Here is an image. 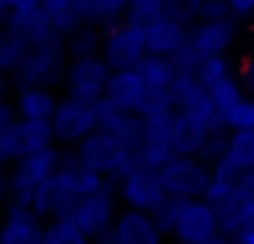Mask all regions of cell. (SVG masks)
Here are the masks:
<instances>
[{
    "instance_id": "obj_43",
    "label": "cell",
    "mask_w": 254,
    "mask_h": 244,
    "mask_svg": "<svg viewBox=\"0 0 254 244\" xmlns=\"http://www.w3.org/2000/svg\"><path fill=\"white\" fill-rule=\"evenodd\" d=\"M10 170L0 167V206H10Z\"/></svg>"
},
{
    "instance_id": "obj_39",
    "label": "cell",
    "mask_w": 254,
    "mask_h": 244,
    "mask_svg": "<svg viewBox=\"0 0 254 244\" xmlns=\"http://www.w3.org/2000/svg\"><path fill=\"white\" fill-rule=\"evenodd\" d=\"M235 19H254V0H225Z\"/></svg>"
},
{
    "instance_id": "obj_38",
    "label": "cell",
    "mask_w": 254,
    "mask_h": 244,
    "mask_svg": "<svg viewBox=\"0 0 254 244\" xmlns=\"http://www.w3.org/2000/svg\"><path fill=\"white\" fill-rule=\"evenodd\" d=\"M232 10L225 0H203V10H199V19H229Z\"/></svg>"
},
{
    "instance_id": "obj_40",
    "label": "cell",
    "mask_w": 254,
    "mask_h": 244,
    "mask_svg": "<svg viewBox=\"0 0 254 244\" xmlns=\"http://www.w3.org/2000/svg\"><path fill=\"white\" fill-rule=\"evenodd\" d=\"M238 199H254V170H242V180H238Z\"/></svg>"
},
{
    "instance_id": "obj_26",
    "label": "cell",
    "mask_w": 254,
    "mask_h": 244,
    "mask_svg": "<svg viewBox=\"0 0 254 244\" xmlns=\"http://www.w3.org/2000/svg\"><path fill=\"white\" fill-rule=\"evenodd\" d=\"M129 19V0H87V23L97 29H110V26Z\"/></svg>"
},
{
    "instance_id": "obj_35",
    "label": "cell",
    "mask_w": 254,
    "mask_h": 244,
    "mask_svg": "<svg viewBox=\"0 0 254 244\" xmlns=\"http://www.w3.org/2000/svg\"><path fill=\"white\" fill-rule=\"evenodd\" d=\"M248 129H254V97H245L225 116V132H248Z\"/></svg>"
},
{
    "instance_id": "obj_20",
    "label": "cell",
    "mask_w": 254,
    "mask_h": 244,
    "mask_svg": "<svg viewBox=\"0 0 254 244\" xmlns=\"http://www.w3.org/2000/svg\"><path fill=\"white\" fill-rule=\"evenodd\" d=\"M42 16L62 39L87 26V0H42Z\"/></svg>"
},
{
    "instance_id": "obj_13",
    "label": "cell",
    "mask_w": 254,
    "mask_h": 244,
    "mask_svg": "<svg viewBox=\"0 0 254 244\" xmlns=\"http://www.w3.org/2000/svg\"><path fill=\"white\" fill-rule=\"evenodd\" d=\"M45 241V219L32 206L10 202L0 215V244H42Z\"/></svg>"
},
{
    "instance_id": "obj_33",
    "label": "cell",
    "mask_w": 254,
    "mask_h": 244,
    "mask_svg": "<svg viewBox=\"0 0 254 244\" xmlns=\"http://www.w3.org/2000/svg\"><path fill=\"white\" fill-rule=\"evenodd\" d=\"M209 97H212V103H216L219 116H222V122H225V116H229L248 94H245L242 81H238V77H232V81H225V84H219V87H212Z\"/></svg>"
},
{
    "instance_id": "obj_32",
    "label": "cell",
    "mask_w": 254,
    "mask_h": 244,
    "mask_svg": "<svg viewBox=\"0 0 254 244\" xmlns=\"http://www.w3.org/2000/svg\"><path fill=\"white\" fill-rule=\"evenodd\" d=\"M19 142H23V154L26 151H45L55 148V132L49 122H19Z\"/></svg>"
},
{
    "instance_id": "obj_25",
    "label": "cell",
    "mask_w": 254,
    "mask_h": 244,
    "mask_svg": "<svg viewBox=\"0 0 254 244\" xmlns=\"http://www.w3.org/2000/svg\"><path fill=\"white\" fill-rule=\"evenodd\" d=\"M138 77L145 81V87H148L151 94H171L174 81H177V71H174L171 58L148 55L142 64H138Z\"/></svg>"
},
{
    "instance_id": "obj_34",
    "label": "cell",
    "mask_w": 254,
    "mask_h": 244,
    "mask_svg": "<svg viewBox=\"0 0 254 244\" xmlns=\"http://www.w3.org/2000/svg\"><path fill=\"white\" fill-rule=\"evenodd\" d=\"M168 16V0H129V19L135 23H151V19Z\"/></svg>"
},
{
    "instance_id": "obj_6",
    "label": "cell",
    "mask_w": 254,
    "mask_h": 244,
    "mask_svg": "<svg viewBox=\"0 0 254 244\" xmlns=\"http://www.w3.org/2000/svg\"><path fill=\"white\" fill-rule=\"evenodd\" d=\"M58 164H62V151L58 148H45V151H26L16 164L10 167V202H23L29 206L32 193L42 187L45 180L58 174Z\"/></svg>"
},
{
    "instance_id": "obj_21",
    "label": "cell",
    "mask_w": 254,
    "mask_h": 244,
    "mask_svg": "<svg viewBox=\"0 0 254 244\" xmlns=\"http://www.w3.org/2000/svg\"><path fill=\"white\" fill-rule=\"evenodd\" d=\"M3 26H6V32H10V36L26 39L32 49H36V45H42V42H55V39H62V36H58V32L49 26V19L42 16V10H32V13H10V16L3 19Z\"/></svg>"
},
{
    "instance_id": "obj_9",
    "label": "cell",
    "mask_w": 254,
    "mask_h": 244,
    "mask_svg": "<svg viewBox=\"0 0 254 244\" xmlns=\"http://www.w3.org/2000/svg\"><path fill=\"white\" fill-rule=\"evenodd\" d=\"M119 212H123V202H119L116 183H113V187L100 190V193H90V196H84V199H77V206L71 209L68 219H74L77 225L97 241L100 235H106L113 225H116Z\"/></svg>"
},
{
    "instance_id": "obj_8",
    "label": "cell",
    "mask_w": 254,
    "mask_h": 244,
    "mask_svg": "<svg viewBox=\"0 0 254 244\" xmlns=\"http://www.w3.org/2000/svg\"><path fill=\"white\" fill-rule=\"evenodd\" d=\"M242 42V19H199L190 26V49L199 61L206 58H232V49Z\"/></svg>"
},
{
    "instance_id": "obj_4",
    "label": "cell",
    "mask_w": 254,
    "mask_h": 244,
    "mask_svg": "<svg viewBox=\"0 0 254 244\" xmlns=\"http://www.w3.org/2000/svg\"><path fill=\"white\" fill-rule=\"evenodd\" d=\"M71 151H77V157H81L87 167H93L97 174H103L106 180H123L129 170L138 167L135 154H132L129 148H123V145L103 129H97L90 138H84V142L77 145V148H71Z\"/></svg>"
},
{
    "instance_id": "obj_29",
    "label": "cell",
    "mask_w": 254,
    "mask_h": 244,
    "mask_svg": "<svg viewBox=\"0 0 254 244\" xmlns=\"http://www.w3.org/2000/svg\"><path fill=\"white\" fill-rule=\"evenodd\" d=\"M42 244H93V238L77 225L74 219H52L45 222V241Z\"/></svg>"
},
{
    "instance_id": "obj_10",
    "label": "cell",
    "mask_w": 254,
    "mask_h": 244,
    "mask_svg": "<svg viewBox=\"0 0 254 244\" xmlns=\"http://www.w3.org/2000/svg\"><path fill=\"white\" fill-rule=\"evenodd\" d=\"M209 174L212 167L199 157H174L161 170V180L171 199L184 202V199H203L206 187H209Z\"/></svg>"
},
{
    "instance_id": "obj_14",
    "label": "cell",
    "mask_w": 254,
    "mask_h": 244,
    "mask_svg": "<svg viewBox=\"0 0 254 244\" xmlns=\"http://www.w3.org/2000/svg\"><path fill=\"white\" fill-rule=\"evenodd\" d=\"M151 90L145 87V81L138 77V71H113L110 87H106V103H113L123 113H135L142 116L145 103H148Z\"/></svg>"
},
{
    "instance_id": "obj_30",
    "label": "cell",
    "mask_w": 254,
    "mask_h": 244,
    "mask_svg": "<svg viewBox=\"0 0 254 244\" xmlns=\"http://www.w3.org/2000/svg\"><path fill=\"white\" fill-rule=\"evenodd\" d=\"M64 49H68V58H93L103 49V29L87 23L84 29H77L71 39H64Z\"/></svg>"
},
{
    "instance_id": "obj_44",
    "label": "cell",
    "mask_w": 254,
    "mask_h": 244,
    "mask_svg": "<svg viewBox=\"0 0 254 244\" xmlns=\"http://www.w3.org/2000/svg\"><path fill=\"white\" fill-rule=\"evenodd\" d=\"M6 16H10V6H6V0H0V23H3Z\"/></svg>"
},
{
    "instance_id": "obj_3",
    "label": "cell",
    "mask_w": 254,
    "mask_h": 244,
    "mask_svg": "<svg viewBox=\"0 0 254 244\" xmlns=\"http://www.w3.org/2000/svg\"><path fill=\"white\" fill-rule=\"evenodd\" d=\"M100 58L110 64V71H138V64L148 58L145 26L135 23V19H123V23L103 29Z\"/></svg>"
},
{
    "instance_id": "obj_22",
    "label": "cell",
    "mask_w": 254,
    "mask_h": 244,
    "mask_svg": "<svg viewBox=\"0 0 254 244\" xmlns=\"http://www.w3.org/2000/svg\"><path fill=\"white\" fill-rule=\"evenodd\" d=\"M238 180H242V170H235L229 161L212 164L209 174V187H206V202H212L216 209H225L238 199Z\"/></svg>"
},
{
    "instance_id": "obj_41",
    "label": "cell",
    "mask_w": 254,
    "mask_h": 244,
    "mask_svg": "<svg viewBox=\"0 0 254 244\" xmlns=\"http://www.w3.org/2000/svg\"><path fill=\"white\" fill-rule=\"evenodd\" d=\"M10 13H32V10H42V0H6Z\"/></svg>"
},
{
    "instance_id": "obj_37",
    "label": "cell",
    "mask_w": 254,
    "mask_h": 244,
    "mask_svg": "<svg viewBox=\"0 0 254 244\" xmlns=\"http://www.w3.org/2000/svg\"><path fill=\"white\" fill-rule=\"evenodd\" d=\"M238 81H242L245 94L254 97V51L245 58H238Z\"/></svg>"
},
{
    "instance_id": "obj_36",
    "label": "cell",
    "mask_w": 254,
    "mask_h": 244,
    "mask_svg": "<svg viewBox=\"0 0 254 244\" xmlns=\"http://www.w3.org/2000/svg\"><path fill=\"white\" fill-rule=\"evenodd\" d=\"M199 10H203V0H168V16L184 23L187 29L199 23Z\"/></svg>"
},
{
    "instance_id": "obj_42",
    "label": "cell",
    "mask_w": 254,
    "mask_h": 244,
    "mask_svg": "<svg viewBox=\"0 0 254 244\" xmlns=\"http://www.w3.org/2000/svg\"><path fill=\"white\" fill-rule=\"evenodd\" d=\"M10 77V68H6V26L0 23V81Z\"/></svg>"
},
{
    "instance_id": "obj_1",
    "label": "cell",
    "mask_w": 254,
    "mask_h": 244,
    "mask_svg": "<svg viewBox=\"0 0 254 244\" xmlns=\"http://www.w3.org/2000/svg\"><path fill=\"white\" fill-rule=\"evenodd\" d=\"M158 225L174 244H206L212 238H222L219 209L206 199H171L158 212Z\"/></svg>"
},
{
    "instance_id": "obj_45",
    "label": "cell",
    "mask_w": 254,
    "mask_h": 244,
    "mask_svg": "<svg viewBox=\"0 0 254 244\" xmlns=\"http://www.w3.org/2000/svg\"><path fill=\"white\" fill-rule=\"evenodd\" d=\"M229 238H212V241H206V244H225Z\"/></svg>"
},
{
    "instance_id": "obj_2",
    "label": "cell",
    "mask_w": 254,
    "mask_h": 244,
    "mask_svg": "<svg viewBox=\"0 0 254 244\" xmlns=\"http://www.w3.org/2000/svg\"><path fill=\"white\" fill-rule=\"evenodd\" d=\"M68 49H64V39H55V42H42L29 51V55L19 61V68L10 71V84L13 90L19 87H62L64 71H68Z\"/></svg>"
},
{
    "instance_id": "obj_11",
    "label": "cell",
    "mask_w": 254,
    "mask_h": 244,
    "mask_svg": "<svg viewBox=\"0 0 254 244\" xmlns=\"http://www.w3.org/2000/svg\"><path fill=\"white\" fill-rule=\"evenodd\" d=\"M97 129H100L97 106H87V103H77V100L62 97L58 113H55V119H52V132H55L58 145H64V148H77V145H81L84 138H90Z\"/></svg>"
},
{
    "instance_id": "obj_18",
    "label": "cell",
    "mask_w": 254,
    "mask_h": 244,
    "mask_svg": "<svg viewBox=\"0 0 254 244\" xmlns=\"http://www.w3.org/2000/svg\"><path fill=\"white\" fill-rule=\"evenodd\" d=\"M58 177H62V180L68 183L71 190H74V196H77V199H84V196H90V193H100V190L113 187V183L106 180L103 174H97L93 167H87L81 157H77V151H62Z\"/></svg>"
},
{
    "instance_id": "obj_19",
    "label": "cell",
    "mask_w": 254,
    "mask_h": 244,
    "mask_svg": "<svg viewBox=\"0 0 254 244\" xmlns=\"http://www.w3.org/2000/svg\"><path fill=\"white\" fill-rule=\"evenodd\" d=\"M212 132L206 129L203 122L196 119L193 113H177L174 116V132H171V145L177 157H199L209 142Z\"/></svg>"
},
{
    "instance_id": "obj_16",
    "label": "cell",
    "mask_w": 254,
    "mask_h": 244,
    "mask_svg": "<svg viewBox=\"0 0 254 244\" xmlns=\"http://www.w3.org/2000/svg\"><path fill=\"white\" fill-rule=\"evenodd\" d=\"M29 206L36 209L45 222H52V219H64V215H71V209L77 206V196H74V190L55 174L52 180H45L42 187L32 193Z\"/></svg>"
},
{
    "instance_id": "obj_23",
    "label": "cell",
    "mask_w": 254,
    "mask_h": 244,
    "mask_svg": "<svg viewBox=\"0 0 254 244\" xmlns=\"http://www.w3.org/2000/svg\"><path fill=\"white\" fill-rule=\"evenodd\" d=\"M23 157V142H19V116L13 103H0V167L10 170Z\"/></svg>"
},
{
    "instance_id": "obj_27",
    "label": "cell",
    "mask_w": 254,
    "mask_h": 244,
    "mask_svg": "<svg viewBox=\"0 0 254 244\" xmlns=\"http://www.w3.org/2000/svg\"><path fill=\"white\" fill-rule=\"evenodd\" d=\"M222 219V238H238L248 225H254V199H235L232 206L219 209Z\"/></svg>"
},
{
    "instance_id": "obj_17",
    "label": "cell",
    "mask_w": 254,
    "mask_h": 244,
    "mask_svg": "<svg viewBox=\"0 0 254 244\" xmlns=\"http://www.w3.org/2000/svg\"><path fill=\"white\" fill-rule=\"evenodd\" d=\"M145 39H148V55L174 58L180 49H187L190 29H187L184 23H177L174 16H161V19L145 23Z\"/></svg>"
},
{
    "instance_id": "obj_5",
    "label": "cell",
    "mask_w": 254,
    "mask_h": 244,
    "mask_svg": "<svg viewBox=\"0 0 254 244\" xmlns=\"http://www.w3.org/2000/svg\"><path fill=\"white\" fill-rule=\"evenodd\" d=\"M110 77H113V71H110V64H106L100 55H93V58H71L68 71H64V81H62V90H64L68 100L97 106V103L106 100Z\"/></svg>"
},
{
    "instance_id": "obj_7",
    "label": "cell",
    "mask_w": 254,
    "mask_h": 244,
    "mask_svg": "<svg viewBox=\"0 0 254 244\" xmlns=\"http://www.w3.org/2000/svg\"><path fill=\"white\" fill-rule=\"evenodd\" d=\"M116 193H119L123 209H135V212H148V215H158L171 202L164 180H161V170H151V167L129 170L123 180H116Z\"/></svg>"
},
{
    "instance_id": "obj_24",
    "label": "cell",
    "mask_w": 254,
    "mask_h": 244,
    "mask_svg": "<svg viewBox=\"0 0 254 244\" xmlns=\"http://www.w3.org/2000/svg\"><path fill=\"white\" fill-rule=\"evenodd\" d=\"M171 100L177 106V113H196L203 103H209V90L203 87L196 74H177L171 87Z\"/></svg>"
},
{
    "instance_id": "obj_15",
    "label": "cell",
    "mask_w": 254,
    "mask_h": 244,
    "mask_svg": "<svg viewBox=\"0 0 254 244\" xmlns=\"http://www.w3.org/2000/svg\"><path fill=\"white\" fill-rule=\"evenodd\" d=\"M13 109H16L19 122H49L55 119L62 97H55V90L49 87H19L13 90Z\"/></svg>"
},
{
    "instance_id": "obj_12",
    "label": "cell",
    "mask_w": 254,
    "mask_h": 244,
    "mask_svg": "<svg viewBox=\"0 0 254 244\" xmlns=\"http://www.w3.org/2000/svg\"><path fill=\"white\" fill-rule=\"evenodd\" d=\"M168 235L158 225V215L135 212V209H123L116 225L106 235H100L93 244H164Z\"/></svg>"
},
{
    "instance_id": "obj_46",
    "label": "cell",
    "mask_w": 254,
    "mask_h": 244,
    "mask_svg": "<svg viewBox=\"0 0 254 244\" xmlns=\"http://www.w3.org/2000/svg\"><path fill=\"white\" fill-rule=\"evenodd\" d=\"M225 244H245V241H238V238H232V241H225Z\"/></svg>"
},
{
    "instance_id": "obj_28",
    "label": "cell",
    "mask_w": 254,
    "mask_h": 244,
    "mask_svg": "<svg viewBox=\"0 0 254 244\" xmlns=\"http://www.w3.org/2000/svg\"><path fill=\"white\" fill-rule=\"evenodd\" d=\"M222 161H229L235 170H254V129H248V132H229Z\"/></svg>"
},
{
    "instance_id": "obj_31",
    "label": "cell",
    "mask_w": 254,
    "mask_h": 244,
    "mask_svg": "<svg viewBox=\"0 0 254 244\" xmlns=\"http://www.w3.org/2000/svg\"><path fill=\"white\" fill-rule=\"evenodd\" d=\"M196 77L203 81L206 90H212V87H219V84L238 77V61H232V58H206V61H199Z\"/></svg>"
}]
</instances>
